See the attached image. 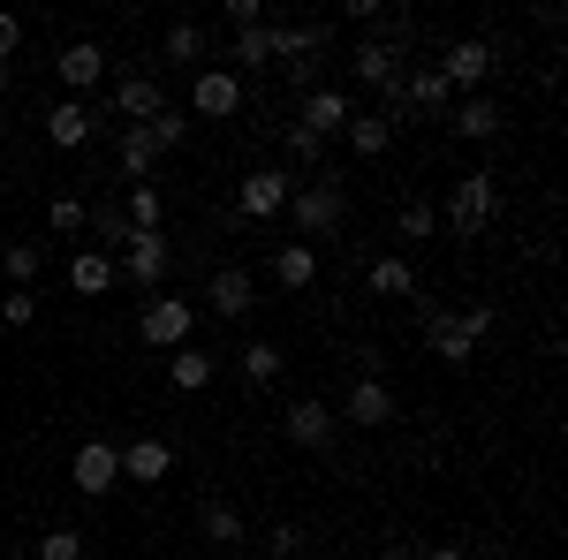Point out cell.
Here are the masks:
<instances>
[{"label":"cell","mask_w":568,"mask_h":560,"mask_svg":"<svg viewBox=\"0 0 568 560\" xmlns=\"http://www.w3.org/2000/svg\"><path fill=\"white\" fill-rule=\"evenodd\" d=\"M485 334H493V303H478V310H439V303H425V348H433L439 364L463 371Z\"/></svg>","instance_id":"obj_1"},{"label":"cell","mask_w":568,"mask_h":560,"mask_svg":"<svg viewBox=\"0 0 568 560\" xmlns=\"http://www.w3.org/2000/svg\"><path fill=\"white\" fill-rule=\"evenodd\" d=\"M288 220H296V243H326V235L349 220L342 174H318V182H304V190H288Z\"/></svg>","instance_id":"obj_2"},{"label":"cell","mask_w":568,"mask_h":560,"mask_svg":"<svg viewBox=\"0 0 568 560\" xmlns=\"http://www.w3.org/2000/svg\"><path fill=\"white\" fill-rule=\"evenodd\" d=\"M439 220L455 227V243H478L485 227L500 220V182H493L485 167H478V174H463V182L447 190V205H439Z\"/></svg>","instance_id":"obj_3"},{"label":"cell","mask_w":568,"mask_h":560,"mask_svg":"<svg viewBox=\"0 0 568 560\" xmlns=\"http://www.w3.org/2000/svg\"><path fill=\"white\" fill-rule=\"evenodd\" d=\"M356 114H364V106H356V99H349L342 84H318L311 99H296V130H311L318 144H334V136L349 130Z\"/></svg>","instance_id":"obj_4"},{"label":"cell","mask_w":568,"mask_h":560,"mask_svg":"<svg viewBox=\"0 0 568 560\" xmlns=\"http://www.w3.org/2000/svg\"><path fill=\"white\" fill-rule=\"evenodd\" d=\"M136 334H144L152 348H168V356H175V348L197 334V303H182V296H152L144 310H136Z\"/></svg>","instance_id":"obj_5"},{"label":"cell","mask_w":568,"mask_h":560,"mask_svg":"<svg viewBox=\"0 0 568 560\" xmlns=\"http://www.w3.org/2000/svg\"><path fill=\"white\" fill-rule=\"evenodd\" d=\"M433 69H439V84H447V91L478 99L485 77H493V39H455V45H447V53L433 61Z\"/></svg>","instance_id":"obj_6"},{"label":"cell","mask_w":568,"mask_h":560,"mask_svg":"<svg viewBox=\"0 0 568 560\" xmlns=\"http://www.w3.org/2000/svg\"><path fill=\"white\" fill-rule=\"evenodd\" d=\"M288 190H296V182L281 167H251L235 182V220H281L288 213Z\"/></svg>","instance_id":"obj_7"},{"label":"cell","mask_w":568,"mask_h":560,"mask_svg":"<svg viewBox=\"0 0 568 560\" xmlns=\"http://www.w3.org/2000/svg\"><path fill=\"white\" fill-rule=\"evenodd\" d=\"M243 77L235 69H197V84H190V114H205V122H235L243 114Z\"/></svg>","instance_id":"obj_8"},{"label":"cell","mask_w":568,"mask_h":560,"mask_svg":"<svg viewBox=\"0 0 568 560\" xmlns=\"http://www.w3.org/2000/svg\"><path fill=\"white\" fill-rule=\"evenodd\" d=\"M349 69H356V84H364V91H394L409 61H402V45H394V39H379V31H372V39L349 45Z\"/></svg>","instance_id":"obj_9"},{"label":"cell","mask_w":568,"mask_h":560,"mask_svg":"<svg viewBox=\"0 0 568 560\" xmlns=\"http://www.w3.org/2000/svg\"><path fill=\"white\" fill-rule=\"evenodd\" d=\"M334 409H326V401H318V394H296V401H288V409H281V439H288V447H334Z\"/></svg>","instance_id":"obj_10"},{"label":"cell","mask_w":568,"mask_h":560,"mask_svg":"<svg viewBox=\"0 0 568 560\" xmlns=\"http://www.w3.org/2000/svg\"><path fill=\"white\" fill-rule=\"evenodd\" d=\"M69 477H77V492H84V500L114 492V485H122V447H114V439H84V447H77V462H69Z\"/></svg>","instance_id":"obj_11"},{"label":"cell","mask_w":568,"mask_h":560,"mask_svg":"<svg viewBox=\"0 0 568 560\" xmlns=\"http://www.w3.org/2000/svg\"><path fill=\"white\" fill-rule=\"evenodd\" d=\"M168 265H175V251H168V235H130V251H122V281H130V288H144V296H160Z\"/></svg>","instance_id":"obj_12"},{"label":"cell","mask_w":568,"mask_h":560,"mask_svg":"<svg viewBox=\"0 0 568 560\" xmlns=\"http://www.w3.org/2000/svg\"><path fill=\"white\" fill-rule=\"evenodd\" d=\"M334 425H356V431L394 425V387L387 379H356V387L342 394V417H334Z\"/></svg>","instance_id":"obj_13"},{"label":"cell","mask_w":568,"mask_h":560,"mask_svg":"<svg viewBox=\"0 0 568 560\" xmlns=\"http://www.w3.org/2000/svg\"><path fill=\"white\" fill-rule=\"evenodd\" d=\"M61 84H69V99H91L99 91V77H106V45L99 39H77V45H61Z\"/></svg>","instance_id":"obj_14"},{"label":"cell","mask_w":568,"mask_h":560,"mask_svg":"<svg viewBox=\"0 0 568 560\" xmlns=\"http://www.w3.org/2000/svg\"><path fill=\"white\" fill-rule=\"evenodd\" d=\"M91 130H99V114H91L84 99H61V106H45V144H61V152H84Z\"/></svg>","instance_id":"obj_15"},{"label":"cell","mask_w":568,"mask_h":560,"mask_svg":"<svg viewBox=\"0 0 568 560\" xmlns=\"http://www.w3.org/2000/svg\"><path fill=\"white\" fill-rule=\"evenodd\" d=\"M205 310L213 318H251V265H220L205 281Z\"/></svg>","instance_id":"obj_16"},{"label":"cell","mask_w":568,"mask_h":560,"mask_svg":"<svg viewBox=\"0 0 568 560\" xmlns=\"http://www.w3.org/2000/svg\"><path fill=\"white\" fill-rule=\"evenodd\" d=\"M168 470H175V447H168V439H152V431H144V439L122 447V477H130V485H160Z\"/></svg>","instance_id":"obj_17"},{"label":"cell","mask_w":568,"mask_h":560,"mask_svg":"<svg viewBox=\"0 0 568 560\" xmlns=\"http://www.w3.org/2000/svg\"><path fill=\"white\" fill-rule=\"evenodd\" d=\"M447 130L463 136V144H493L500 136V99H463V106H447Z\"/></svg>","instance_id":"obj_18"},{"label":"cell","mask_w":568,"mask_h":560,"mask_svg":"<svg viewBox=\"0 0 568 560\" xmlns=\"http://www.w3.org/2000/svg\"><path fill=\"white\" fill-rule=\"evenodd\" d=\"M213 371H220V356H213V348H197V342H182L175 356H168V379H175L182 394H205V387H213Z\"/></svg>","instance_id":"obj_19"},{"label":"cell","mask_w":568,"mask_h":560,"mask_svg":"<svg viewBox=\"0 0 568 560\" xmlns=\"http://www.w3.org/2000/svg\"><path fill=\"white\" fill-rule=\"evenodd\" d=\"M160 106H168V91L152 84V77H122V84H114V114H130V130H144Z\"/></svg>","instance_id":"obj_20"},{"label":"cell","mask_w":568,"mask_h":560,"mask_svg":"<svg viewBox=\"0 0 568 560\" xmlns=\"http://www.w3.org/2000/svg\"><path fill=\"white\" fill-rule=\"evenodd\" d=\"M114 281H122V265L106 258V251H77V258H69V288H77V296H106Z\"/></svg>","instance_id":"obj_21"},{"label":"cell","mask_w":568,"mask_h":560,"mask_svg":"<svg viewBox=\"0 0 568 560\" xmlns=\"http://www.w3.org/2000/svg\"><path fill=\"white\" fill-rule=\"evenodd\" d=\"M273 281H281L288 296H304L311 281H318V251H311V243H281V251H273Z\"/></svg>","instance_id":"obj_22"},{"label":"cell","mask_w":568,"mask_h":560,"mask_svg":"<svg viewBox=\"0 0 568 560\" xmlns=\"http://www.w3.org/2000/svg\"><path fill=\"white\" fill-rule=\"evenodd\" d=\"M364 281H372V296H402V303H409V296H417V265H409V258H372V273H364Z\"/></svg>","instance_id":"obj_23"},{"label":"cell","mask_w":568,"mask_h":560,"mask_svg":"<svg viewBox=\"0 0 568 560\" xmlns=\"http://www.w3.org/2000/svg\"><path fill=\"white\" fill-rule=\"evenodd\" d=\"M342 136H349V152H356V160H387L394 122H387V114H356V122H349Z\"/></svg>","instance_id":"obj_24"},{"label":"cell","mask_w":568,"mask_h":560,"mask_svg":"<svg viewBox=\"0 0 568 560\" xmlns=\"http://www.w3.org/2000/svg\"><path fill=\"white\" fill-rule=\"evenodd\" d=\"M394 235H402V243H433V235H439V205H433V197H402Z\"/></svg>","instance_id":"obj_25"},{"label":"cell","mask_w":568,"mask_h":560,"mask_svg":"<svg viewBox=\"0 0 568 560\" xmlns=\"http://www.w3.org/2000/svg\"><path fill=\"white\" fill-rule=\"evenodd\" d=\"M114 160H122V174H130V182H152V167H160V152H152V136H144V130H122V136H114Z\"/></svg>","instance_id":"obj_26"},{"label":"cell","mask_w":568,"mask_h":560,"mask_svg":"<svg viewBox=\"0 0 568 560\" xmlns=\"http://www.w3.org/2000/svg\"><path fill=\"white\" fill-rule=\"evenodd\" d=\"M91 220V235H99V251H106V258H114V251H130V213H122V205H99V213H84Z\"/></svg>","instance_id":"obj_27"},{"label":"cell","mask_w":568,"mask_h":560,"mask_svg":"<svg viewBox=\"0 0 568 560\" xmlns=\"http://www.w3.org/2000/svg\"><path fill=\"white\" fill-rule=\"evenodd\" d=\"M122 213H130V227H136V235H160L168 205H160V190H152V182H136L130 197H122Z\"/></svg>","instance_id":"obj_28"},{"label":"cell","mask_w":568,"mask_h":560,"mask_svg":"<svg viewBox=\"0 0 568 560\" xmlns=\"http://www.w3.org/2000/svg\"><path fill=\"white\" fill-rule=\"evenodd\" d=\"M160 53H168V61H205V53H213V39H205V23H175Z\"/></svg>","instance_id":"obj_29"},{"label":"cell","mask_w":568,"mask_h":560,"mask_svg":"<svg viewBox=\"0 0 568 560\" xmlns=\"http://www.w3.org/2000/svg\"><path fill=\"white\" fill-rule=\"evenodd\" d=\"M281 160H296V167H318L326 160V144L311 130H296V122H281Z\"/></svg>","instance_id":"obj_30"},{"label":"cell","mask_w":568,"mask_h":560,"mask_svg":"<svg viewBox=\"0 0 568 560\" xmlns=\"http://www.w3.org/2000/svg\"><path fill=\"white\" fill-rule=\"evenodd\" d=\"M243 379H251V387H273V379H281V348L251 342V348H243Z\"/></svg>","instance_id":"obj_31"},{"label":"cell","mask_w":568,"mask_h":560,"mask_svg":"<svg viewBox=\"0 0 568 560\" xmlns=\"http://www.w3.org/2000/svg\"><path fill=\"white\" fill-rule=\"evenodd\" d=\"M205 538H213V546H243V508L213 500V508H205Z\"/></svg>","instance_id":"obj_32"},{"label":"cell","mask_w":568,"mask_h":560,"mask_svg":"<svg viewBox=\"0 0 568 560\" xmlns=\"http://www.w3.org/2000/svg\"><path fill=\"white\" fill-rule=\"evenodd\" d=\"M0 273H8L16 288H31V281H39V243H8V251H0Z\"/></svg>","instance_id":"obj_33"},{"label":"cell","mask_w":568,"mask_h":560,"mask_svg":"<svg viewBox=\"0 0 568 560\" xmlns=\"http://www.w3.org/2000/svg\"><path fill=\"white\" fill-rule=\"evenodd\" d=\"M144 136H152V152H175L182 136H190V122H182L175 106H160V114H152V122H144Z\"/></svg>","instance_id":"obj_34"},{"label":"cell","mask_w":568,"mask_h":560,"mask_svg":"<svg viewBox=\"0 0 568 560\" xmlns=\"http://www.w3.org/2000/svg\"><path fill=\"white\" fill-rule=\"evenodd\" d=\"M39 560H84V530H69V522H61V530H45Z\"/></svg>","instance_id":"obj_35"},{"label":"cell","mask_w":568,"mask_h":560,"mask_svg":"<svg viewBox=\"0 0 568 560\" xmlns=\"http://www.w3.org/2000/svg\"><path fill=\"white\" fill-rule=\"evenodd\" d=\"M0 318L8 326H39V288H8L0 296Z\"/></svg>","instance_id":"obj_36"},{"label":"cell","mask_w":568,"mask_h":560,"mask_svg":"<svg viewBox=\"0 0 568 560\" xmlns=\"http://www.w3.org/2000/svg\"><path fill=\"white\" fill-rule=\"evenodd\" d=\"M45 227H53V235H77V227H84V197H53Z\"/></svg>","instance_id":"obj_37"},{"label":"cell","mask_w":568,"mask_h":560,"mask_svg":"<svg viewBox=\"0 0 568 560\" xmlns=\"http://www.w3.org/2000/svg\"><path fill=\"white\" fill-rule=\"evenodd\" d=\"M281 69H288V84H296V91L311 99V91H318V69H326V61H318V53H304V61H281Z\"/></svg>","instance_id":"obj_38"},{"label":"cell","mask_w":568,"mask_h":560,"mask_svg":"<svg viewBox=\"0 0 568 560\" xmlns=\"http://www.w3.org/2000/svg\"><path fill=\"white\" fill-rule=\"evenodd\" d=\"M304 553V530L296 522H273V560H296Z\"/></svg>","instance_id":"obj_39"},{"label":"cell","mask_w":568,"mask_h":560,"mask_svg":"<svg viewBox=\"0 0 568 560\" xmlns=\"http://www.w3.org/2000/svg\"><path fill=\"white\" fill-rule=\"evenodd\" d=\"M227 23H235V31H251V23H265V0H227Z\"/></svg>","instance_id":"obj_40"},{"label":"cell","mask_w":568,"mask_h":560,"mask_svg":"<svg viewBox=\"0 0 568 560\" xmlns=\"http://www.w3.org/2000/svg\"><path fill=\"white\" fill-rule=\"evenodd\" d=\"M16 45H23V16H0V61H8Z\"/></svg>","instance_id":"obj_41"},{"label":"cell","mask_w":568,"mask_h":560,"mask_svg":"<svg viewBox=\"0 0 568 560\" xmlns=\"http://www.w3.org/2000/svg\"><path fill=\"white\" fill-rule=\"evenodd\" d=\"M417 560H470V546H425Z\"/></svg>","instance_id":"obj_42"},{"label":"cell","mask_w":568,"mask_h":560,"mask_svg":"<svg viewBox=\"0 0 568 560\" xmlns=\"http://www.w3.org/2000/svg\"><path fill=\"white\" fill-rule=\"evenodd\" d=\"M372 560H417V553H409V546H379Z\"/></svg>","instance_id":"obj_43"}]
</instances>
